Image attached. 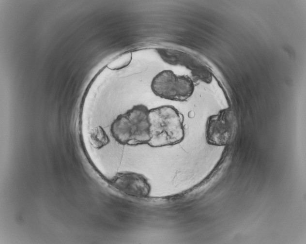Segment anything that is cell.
I'll return each mask as SVG.
<instances>
[{
  "mask_svg": "<svg viewBox=\"0 0 306 244\" xmlns=\"http://www.w3.org/2000/svg\"><path fill=\"white\" fill-rule=\"evenodd\" d=\"M150 139L148 144L154 148L173 146L185 137L184 117L175 107L164 105L149 109Z\"/></svg>",
  "mask_w": 306,
  "mask_h": 244,
  "instance_id": "1",
  "label": "cell"
},
{
  "mask_svg": "<svg viewBox=\"0 0 306 244\" xmlns=\"http://www.w3.org/2000/svg\"><path fill=\"white\" fill-rule=\"evenodd\" d=\"M148 112L146 106L139 104L118 115L111 124L112 136L122 145L148 144L150 139Z\"/></svg>",
  "mask_w": 306,
  "mask_h": 244,
  "instance_id": "2",
  "label": "cell"
},
{
  "mask_svg": "<svg viewBox=\"0 0 306 244\" xmlns=\"http://www.w3.org/2000/svg\"><path fill=\"white\" fill-rule=\"evenodd\" d=\"M153 93L161 98L184 102L193 94L195 86L189 76L178 75L172 71L165 70L153 78L151 84Z\"/></svg>",
  "mask_w": 306,
  "mask_h": 244,
  "instance_id": "3",
  "label": "cell"
},
{
  "mask_svg": "<svg viewBox=\"0 0 306 244\" xmlns=\"http://www.w3.org/2000/svg\"><path fill=\"white\" fill-rule=\"evenodd\" d=\"M235 127V119L230 109H224L217 114L210 116L206 124L207 142L216 146L228 145L233 136Z\"/></svg>",
  "mask_w": 306,
  "mask_h": 244,
  "instance_id": "4",
  "label": "cell"
},
{
  "mask_svg": "<svg viewBox=\"0 0 306 244\" xmlns=\"http://www.w3.org/2000/svg\"><path fill=\"white\" fill-rule=\"evenodd\" d=\"M112 186L129 196L145 198L151 191V185L143 174L135 172H118L111 180Z\"/></svg>",
  "mask_w": 306,
  "mask_h": 244,
  "instance_id": "5",
  "label": "cell"
},
{
  "mask_svg": "<svg viewBox=\"0 0 306 244\" xmlns=\"http://www.w3.org/2000/svg\"><path fill=\"white\" fill-rule=\"evenodd\" d=\"M90 142L96 148H100L108 142V138L106 133L100 127L93 129L90 133Z\"/></svg>",
  "mask_w": 306,
  "mask_h": 244,
  "instance_id": "6",
  "label": "cell"
},
{
  "mask_svg": "<svg viewBox=\"0 0 306 244\" xmlns=\"http://www.w3.org/2000/svg\"><path fill=\"white\" fill-rule=\"evenodd\" d=\"M132 59L131 53H126L119 56L116 59L111 61L107 67L111 70H118L127 66Z\"/></svg>",
  "mask_w": 306,
  "mask_h": 244,
  "instance_id": "7",
  "label": "cell"
}]
</instances>
